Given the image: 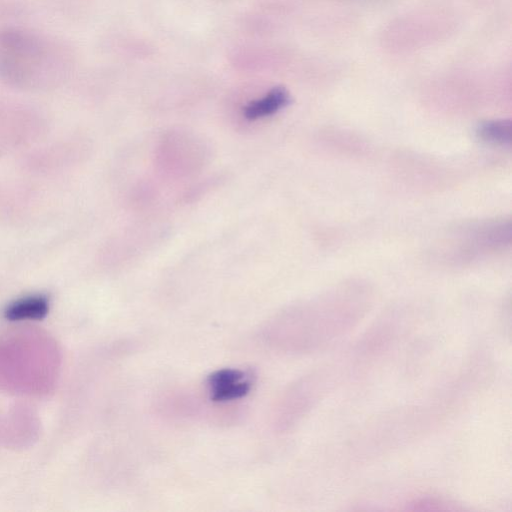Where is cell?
<instances>
[{"label": "cell", "mask_w": 512, "mask_h": 512, "mask_svg": "<svg viewBox=\"0 0 512 512\" xmlns=\"http://www.w3.org/2000/svg\"><path fill=\"white\" fill-rule=\"evenodd\" d=\"M359 301L324 300L303 308L289 319L286 345L297 351L326 348L352 331L366 313Z\"/></svg>", "instance_id": "obj_1"}, {"label": "cell", "mask_w": 512, "mask_h": 512, "mask_svg": "<svg viewBox=\"0 0 512 512\" xmlns=\"http://www.w3.org/2000/svg\"><path fill=\"white\" fill-rule=\"evenodd\" d=\"M51 44L25 30L0 33V76L8 79H28L56 64Z\"/></svg>", "instance_id": "obj_2"}, {"label": "cell", "mask_w": 512, "mask_h": 512, "mask_svg": "<svg viewBox=\"0 0 512 512\" xmlns=\"http://www.w3.org/2000/svg\"><path fill=\"white\" fill-rule=\"evenodd\" d=\"M211 400L227 402L244 397L249 393L252 380L250 375L239 369H221L207 379Z\"/></svg>", "instance_id": "obj_3"}, {"label": "cell", "mask_w": 512, "mask_h": 512, "mask_svg": "<svg viewBox=\"0 0 512 512\" xmlns=\"http://www.w3.org/2000/svg\"><path fill=\"white\" fill-rule=\"evenodd\" d=\"M289 103L288 92L282 87L273 88L264 97L247 104L243 115L248 120H257L278 112Z\"/></svg>", "instance_id": "obj_4"}, {"label": "cell", "mask_w": 512, "mask_h": 512, "mask_svg": "<svg viewBox=\"0 0 512 512\" xmlns=\"http://www.w3.org/2000/svg\"><path fill=\"white\" fill-rule=\"evenodd\" d=\"M48 310L47 298L42 295H33L11 303L5 310V317L11 321L41 319Z\"/></svg>", "instance_id": "obj_5"}, {"label": "cell", "mask_w": 512, "mask_h": 512, "mask_svg": "<svg viewBox=\"0 0 512 512\" xmlns=\"http://www.w3.org/2000/svg\"><path fill=\"white\" fill-rule=\"evenodd\" d=\"M477 134L483 141L506 145L511 140V123L507 120L486 121L479 125Z\"/></svg>", "instance_id": "obj_6"}]
</instances>
